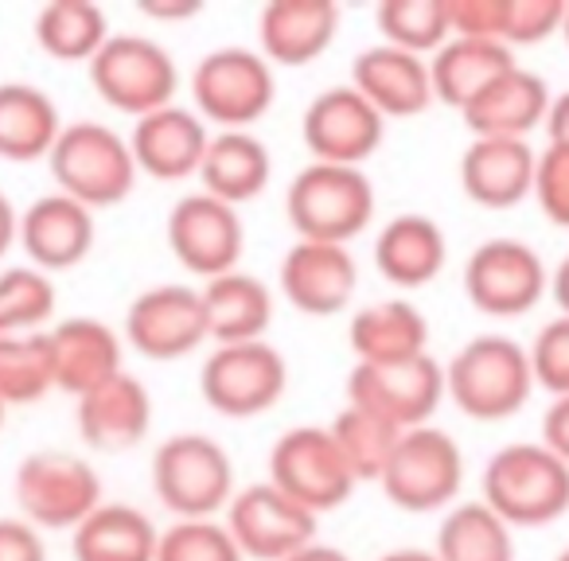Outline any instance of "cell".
<instances>
[{
	"label": "cell",
	"instance_id": "34",
	"mask_svg": "<svg viewBox=\"0 0 569 561\" xmlns=\"http://www.w3.org/2000/svg\"><path fill=\"white\" fill-rule=\"evenodd\" d=\"M437 561H515V530L480 499L452 503L437 527Z\"/></svg>",
	"mask_w": 569,
	"mask_h": 561
},
{
	"label": "cell",
	"instance_id": "9",
	"mask_svg": "<svg viewBox=\"0 0 569 561\" xmlns=\"http://www.w3.org/2000/svg\"><path fill=\"white\" fill-rule=\"evenodd\" d=\"M289 390V363L266 340L214 348L199 367V394L219 418L250 421L269 413Z\"/></svg>",
	"mask_w": 569,
	"mask_h": 561
},
{
	"label": "cell",
	"instance_id": "10",
	"mask_svg": "<svg viewBox=\"0 0 569 561\" xmlns=\"http://www.w3.org/2000/svg\"><path fill=\"white\" fill-rule=\"evenodd\" d=\"M12 491L24 522H32L36 530H74L106 503L94 468L63 449H40L20 460Z\"/></svg>",
	"mask_w": 569,
	"mask_h": 561
},
{
	"label": "cell",
	"instance_id": "22",
	"mask_svg": "<svg viewBox=\"0 0 569 561\" xmlns=\"http://www.w3.org/2000/svg\"><path fill=\"white\" fill-rule=\"evenodd\" d=\"M48 351H51V374H56V390L71 398H82L87 390L110 382L113 374H121V335L113 332L106 320L94 317H67L48 332Z\"/></svg>",
	"mask_w": 569,
	"mask_h": 561
},
{
	"label": "cell",
	"instance_id": "42",
	"mask_svg": "<svg viewBox=\"0 0 569 561\" xmlns=\"http://www.w3.org/2000/svg\"><path fill=\"white\" fill-rule=\"evenodd\" d=\"M566 20V0H507L503 17V43L507 48H535L550 36H561Z\"/></svg>",
	"mask_w": 569,
	"mask_h": 561
},
{
	"label": "cell",
	"instance_id": "6",
	"mask_svg": "<svg viewBox=\"0 0 569 561\" xmlns=\"http://www.w3.org/2000/svg\"><path fill=\"white\" fill-rule=\"evenodd\" d=\"M90 87L106 106L129 118H144L152 110H164L176 102L180 90V67L172 51L152 36H110L94 59L87 63Z\"/></svg>",
	"mask_w": 569,
	"mask_h": 561
},
{
	"label": "cell",
	"instance_id": "28",
	"mask_svg": "<svg viewBox=\"0 0 569 561\" xmlns=\"http://www.w3.org/2000/svg\"><path fill=\"white\" fill-rule=\"evenodd\" d=\"M269 176H273V157L253 129H219L211 133L203 164H199V183H203L199 191L230 207H242L269 188Z\"/></svg>",
	"mask_w": 569,
	"mask_h": 561
},
{
	"label": "cell",
	"instance_id": "19",
	"mask_svg": "<svg viewBox=\"0 0 569 561\" xmlns=\"http://www.w3.org/2000/svg\"><path fill=\"white\" fill-rule=\"evenodd\" d=\"M94 211L74 203L63 191H48L28 211H20L17 242L40 273H63L90 258L94 250Z\"/></svg>",
	"mask_w": 569,
	"mask_h": 561
},
{
	"label": "cell",
	"instance_id": "37",
	"mask_svg": "<svg viewBox=\"0 0 569 561\" xmlns=\"http://www.w3.org/2000/svg\"><path fill=\"white\" fill-rule=\"evenodd\" d=\"M56 390L48 332L0 335V405H32Z\"/></svg>",
	"mask_w": 569,
	"mask_h": 561
},
{
	"label": "cell",
	"instance_id": "24",
	"mask_svg": "<svg viewBox=\"0 0 569 561\" xmlns=\"http://www.w3.org/2000/svg\"><path fill=\"white\" fill-rule=\"evenodd\" d=\"M340 9L332 0H273L258 12V43L269 67H309L332 48Z\"/></svg>",
	"mask_w": 569,
	"mask_h": 561
},
{
	"label": "cell",
	"instance_id": "45",
	"mask_svg": "<svg viewBox=\"0 0 569 561\" xmlns=\"http://www.w3.org/2000/svg\"><path fill=\"white\" fill-rule=\"evenodd\" d=\"M0 561H48L43 534L24 519H0Z\"/></svg>",
	"mask_w": 569,
	"mask_h": 561
},
{
	"label": "cell",
	"instance_id": "43",
	"mask_svg": "<svg viewBox=\"0 0 569 561\" xmlns=\"http://www.w3.org/2000/svg\"><path fill=\"white\" fill-rule=\"evenodd\" d=\"M530 196L538 199L542 214L553 227L569 230V149L546 144L535 160V188Z\"/></svg>",
	"mask_w": 569,
	"mask_h": 561
},
{
	"label": "cell",
	"instance_id": "48",
	"mask_svg": "<svg viewBox=\"0 0 569 561\" xmlns=\"http://www.w3.org/2000/svg\"><path fill=\"white\" fill-rule=\"evenodd\" d=\"M546 144H558V149H569V90L550 98V110H546Z\"/></svg>",
	"mask_w": 569,
	"mask_h": 561
},
{
	"label": "cell",
	"instance_id": "44",
	"mask_svg": "<svg viewBox=\"0 0 569 561\" xmlns=\"http://www.w3.org/2000/svg\"><path fill=\"white\" fill-rule=\"evenodd\" d=\"M445 4H449V36L503 43L507 0H445Z\"/></svg>",
	"mask_w": 569,
	"mask_h": 561
},
{
	"label": "cell",
	"instance_id": "5",
	"mask_svg": "<svg viewBox=\"0 0 569 561\" xmlns=\"http://www.w3.org/2000/svg\"><path fill=\"white\" fill-rule=\"evenodd\" d=\"M152 491L176 519H214L234 499V460L214 437L176 433L152 452Z\"/></svg>",
	"mask_w": 569,
	"mask_h": 561
},
{
	"label": "cell",
	"instance_id": "41",
	"mask_svg": "<svg viewBox=\"0 0 569 561\" xmlns=\"http://www.w3.org/2000/svg\"><path fill=\"white\" fill-rule=\"evenodd\" d=\"M535 387H542L550 398L569 394V317H553L538 328V335L527 348Z\"/></svg>",
	"mask_w": 569,
	"mask_h": 561
},
{
	"label": "cell",
	"instance_id": "36",
	"mask_svg": "<svg viewBox=\"0 0 569 561\" xmlns=\"http://www.w3.org/2000/svg\"><path fill=\"white\" fill-rule=\"evenodd\" d=\"M336 449H340L343 464H348L351 480L356 483H379L382 472L390 464V452H395L402 429H395L390 421L375 418V413L359 410V405H343L336 413V421L328 425Z\"/></svg>",
	"mask_w": 569,
	"mask_h": 561
},
{
	"label": "cell",
	"instance_id": "33",
	"mask_svg": "<svg viewBox=\"0 0 569 561\" xmlns=\"http://www.w3.org/2000/svg\"><path fill=\"white\" fill-rule=\"evenodd\" d=\"M157 522L133 503H102L71 530L74 561H157Z\"/></svg>",
	"mask_w": 569,
	"mask_h": 561
},
{
	"label": "cell",
	"instance_id": "11",
	"mask_svg": "<svg viewBox=\"0 0 569 561\" xmlns=\"http://www.w3.org/2000/svg\"><path fill=\"white\" fill-rule=\"evenodd\" d=\"M269 483L317 519L343 507L356 491V480H351L328 425L284 429L269 449Z\"/></svg>",
	"mask_w": 569,
	"mask_h": 561
},
{
	"label": "cell",
	"instance_id": "15",
	"mask_svg": "<svg viewBox=\"0 0 569 561\" xmlns=\"http://www.w3.org/2000/svg\"><path fill=\"white\" fill-rule=\"evenodd\" d=\"M246 561H284L317 542V514L273 488L269 480L238 488L227 503V522Z\"/></svg>",
	"mask_w": 569,
	"mask_h": 561
},
{
	"label": "cell",
	"instance_id": "38",
	"mask_svg": "<svg viewBox=\"0 0 569 561\" xmlns=\"http://www.w3.org/2000/svg\"><path fill=\"white\" fill-rule=\"evenodd\" d=\"M382 43L429 59L449 40V4L445 0H382L375 9Z\"/></svg>",
	"mask_w": 569,
	"mask_h": 561
},
{
	"label": "cell",
	"instance_id": "17",
	"mask_svg": "<svg viewBox=\"0 0 569 561\" xmlns=\"http://www.w3.org/2000/svg\"><path fill=\"white\" fill-rule=\"evenodd\" d=\"M126 343L152 363H176L207 343L203 297L191 285H152L126 309Z\"/></svg>",
	"mask_w": 569,
	"mask_h": 561
},
{
	"label": "cell",
	"instance_id": "51",
	"mask_svg": "<svg viewBox=\"0 0 569 561\" xmlns=\"http://www.w3.org/2000/svg\"><path fill=\"white\" fill-rule=\"evenodd\" d=\"M284 561H351V558L340 550V545L312 542V545H305V550H297L293 558H284Z\"/></svg>",
	"mask_w": 569,
	"mask_h": 561
},
{
	"label": "cell",
	"instance_id": "55",
	"mask_svg": "<svg viewBox=\"0 0 569 561\" xmlns=\"http://www.w3.org/2000/svg\"><path fill=\"white\" fill-rule=\"evenodd\" d=\"M4 413H9V410H4V405H0V429H4Z\"/></svg>",
	"mask_w": 569,
	"mask_h": 561
},
{
	"label": "cell",
	"instance_id": "8",
	"mask_svg": "<svg viewBox=\"0 0 569 561\" xmlns=\"http://www.w3.org/2000/svg\"><path fill=\"white\" fill-rule=\"evenodd\" d=\"M379 488L387 491V499L398 511H445L465 488V452L437 425L406 429L390 452Z\"/></svg>",
	"mask_w": 569,
	"mask_h": 561
},
{
	"label": "cell",
	"instance_id": "50",
	"mask_svg": "<svg viewBox=\"0 0 569 561\" xmlns=\"http://www.w3.org/2000/svg\"><path fill=\"white\" fill-rule=\"evenodd\" d=\"M550 297H553V304H558V317H569V253L550 273Z\"/></svg>",
	"mask_w": 569,
	"mask_h": 561
},
{
	"label": "cell",
	"instance_id": "53",
	"mask_svg": "<svg viewBox=\"0 0 569 561\" xmlns=\"http://www.w3.org/2000/svg\"><path fill=\"white\" fill-rule=\"evenodd\" d=\"M561 36H566V43H569V4H566V20H561Z\"/></svg>",
	"mask_w": 569,
	"mask_h": 561
},
{
	"label": "cell",
	"instance_id": "49",
	"mask_svg": "<svg viewBox=\"0 0 569 561\" xmlns=\"http://www.w3.org/2000/svg\"><path fill=\"white\" fill-rule=\"evenodd\" d=\"M17 222H20V211L12 207L9 196H0V258L17 246Z\"/></svg>",
	"mask_w": 569,
	"mask_h": 561
},
{
	"label": "cell",
	"instance_id": "16",
	"mask_svg": "<svg viewBox=\"0 0 569 561\" xmlns=\"http://www.w3.org/2000/svg\"><path fill=\"white\" fill-rule=\"evenodd\" d=\"M301 137L317 164L363 168V160H371L387 137V118L351 82H343V87L320 90L305 106Z\"/></svg>",
	"mask_w": 569,
	"mask_h": 561
},
{
	"label": "cell",
	"instance_id": "7",
	"mask_svg": "<svg viewBox=\"0 0 569 561\" xmlns=\"http://www.w3.org/2000/svg\"><path fill=\"white\" fill-rule=\"evenodd\" d=\"M277 74L253 48H214L191 71V106L219 129H250L273 110Z\"/></svg>",
	"mask_w": 569,
	"mask_h": 561
},
{
	"label": "cell",
	"instance_id": "40",
	"mask_svg": "<svg viewBox=\"0 0 569 561\" xmlns=\"http://www.w3.org/2000/svg\"><path fill=\"white\" fill-rule=\"evenodd\" d=\"M157 561H246L219 519H176L160 530Z\"/></svg>",
	"mask_w": 569,
	"mask_h": 561
},
{
	"label": "cell",
	"instance_id": "30",
	"mask_svg": "<svg viewBox=\"0 0 569 561\" xmlns=\"http://www.w3.org/2000/svg\"><path fill=\"white\" fill-rule=\"evenodd\" d=\"M515 63V51L503 43L488 40H460L449 36L441 48L429 56V82H433V102L452 106V110H465L472 106L491 82L503 79Z\"/></svg>",
	"mask_w": 569,
	"mask_h": 561
},
{
	"label": "cell",
	"instance_id": "39",
	"mask_svg": "<svg viewBox=\"0 0 569 561\" xmlns=\"http://www.w3.org/2000/svg\"><path fill=\"white\" fill-rule=\"evenodd\" d=\"M56 285L32 266H12L0 273V335H32L56 317Z\"/></svg>",
	"mask_w": 569,
	"mask_h": 561
},
{
	"label": "cell",
	"instance_id": "1",
	"mask_svg": "<svg viewBox=\"0 0 569 561\" xmlns=\"http://www.w3.org/2000/svg\"><path fill=\"white\" fill-rule=\"evenodd\" d=\"M535 394L527 348L511 335H476L445 367V398L472 421H507Z\"/></svg>",
	"mask_w": 569,
	"mask_h": 561
},
{
	"label": "cell",
	"instance_id": "26",
	"mask_svg": "<svg viewBox=\"0 0 569 561\" xmlns=\"http://www.w3.org/2000/svg\"><path fill=\"white\" fill-rule=\"evenodd\" d=\"M550 98L553 94L542 74L527 71V67H511L472 106H465L460 118H465L472 137H515V141H527L535 129H542Z\"/></svg>",
	"mask_w": 569,
	"mask_h": 561
},
{
	"label": "cell",
	"instance_id": "35",
	"mask_svg": "<svg viewBox=\"0 0 569 561\" xmlns=\"http://www.w3.org/2000/svg\"><path fill=\"white\" fill-rule=\"evenodd\" d=\"M110 36V20L94 0H51L36 17V43L59 63H90Z\"/></svg>",
	"mask_w": 569,
	"mask_h": 561
},
{
	"label": "cell",
	"instance_id": "27",
	"mask_svg": "<svg viewBox=\"0 0 569 561\" xmlns=\"http://www.w3.org/2000/svg\"><path fill=\"white\" fill-rule=\"evenodd\" d=\"M449 261V238L429 214H395L375 238V269L398 289H426Z\"/></svg>",
	"mask_w": 569,
	"mask_h": 561
},
{
	"label": "cell",
	"instance_id": "25",
	"mask_svg": "<svg viewBox=\"0 0 569 561\" xmlns=\"http://www.w3.org/2000/svg\"><path fill=\"white\" fill-rule=\"evenodd\" d=\"M351 87L382 113V118H418L433 106V82H429V59L410 56L390 43L359 51L351 63Z\"/></svg>",
	"mask_w": 569,
	"mask_h": 561
},
{
	"label": "cell",
	"instance_id": "20",
	"mask_svg": "<svg viewBox=\"0 0 569 561\" xmlns=\"http://www.w3.org/2000/svg\"><path fill=\"white\" fill-rule=\"evenodd\" d=\"M129 152H133L137 172L152 176V180L180 183L199 176L203 152L211 144V129L188 106H164L144 118L133 121V133L126 137Z\"/></svg>",
	"mask_w": 569,
	"mask_h": 561
},
{
	"label": "cell",
	"instance_id": "21",
	"mask_svg": "<svg viewBox=\"0 0 569 561\" xmlns=\"http://www.w3.org/2000/svg\"><path fill=\"white\" fill-rule=\"evenodd\" d=\"M74 402V425L94 452H129L152 429V394L137 374H113Z\"/></svg>",
	"mask_w": 569,
	"mask_h": 561
},
{
	"label": "cell",
	"instance_id": "2",
	"mask_svg": "<svg viewBox=\"0 0 569 561\" xmlns=\"http://www.w3.org/2000/svg\"><path fill=\"white\" fill-rule=\"evenodd\" d=\"M483 507L507 527H546L569 511V464L542 441H511L483 464Z\"/></svg>",
	"mask_w": 569,
	"mask_h": 561
},
{
	"label": "cell",
	"instance_id": "54",
	"mask_svg": "<svg viewBox=\"0 0 569 561\" xmlns=\"http://www.w3.org/2000/svg\"><path fill=\"white\" fill-rule=\"evenodd\" d=\"M553 561H569V545H566V550H561V553H558V558H553Z\"/></svg>",
	"mask_w": 569,
	"mask_h": 561
},
{
	"label": "cell",
	"instance_id": "23",
	"mask_svg": "<svg viewBox=\"0 0 569 561\" xmlns=\"http://www.w3.org/2000/svg\"><path fill=\"white\" fill-rule=\"evenodd\" d=\"M535 144L515 137H472L460 157V188L476 207L507 211L535 188Z\"/></svg>",
	"mask_w": 569,
	"mask_h": 561
},
{
	"label": "cell",
	"instance_id": "3",
	"mask_svg": "<svg viewBox=\"0 0 569 561\" xmlns=\"http://www.w3.org/2000/svg\"><path fill=\"white\" fill-rule=\"evenodd\" d=\"M284 214L301 242L348 246L375 219V183L363 168L305 164L284 191Z\"/></svg>",
	"mask_w": 569,
	"mask_h": 561
},
{
	"label": "cell",
	"instance_id": "47",
	"mask_svg": "<svg viewBox=\"0 0 569 561\" xmlns=\"http://www.w3.org/2000/svg\"><path fill=\"white\" fill-rule=\"evenodd\" d=\"M137 9L149 20H160V24H180V20H191L203 12V0H141Z\"/></svg>",
	"mask_w": 569,
	"mask_h": 561
},
{
	"label": "cell",
	"instance_id": "13",
	"mask_svg": "<svg viewBox=\"0 0 569 561\" xmlns=\"http://www.w3.org/2000/svg\"><path fill=\"white\" fill-rule=\"evenodd\" d=\"M445 402V367L433 355L402 363H356L348 374V405L390 421L395 429L429 425Z\"/></svg>",
	"mask_w": 569,
	"mask_h": 561
},
{
	"label": "cell",
	"instance_id": "52",
	"mask_svg": "<svg viewBox=\"0 0 569 561\" xmlns=\"http://www.w3.org/2000/svg\"><path fill=\"white\" fill-rule=\"evenodd\" d=\"M375 561H437L433 550H418V545H402V550H390Z\"/></svg>",
	"mask_w": 569,
	"mask_h": 561
},
{
	"label": "cell",
	"instance_id": "12",
	"mask_svg": "<svg viewBox=\"0 0 569 561\" xmlns=\"http://www.w3.org/2000/svg\"><path fill=\"white\" fill-rule=\"evenodd\" d=\"M550 293V269L535 246L519 238H488L465 261V297L476 312L496 320L527 317Z\"/></svg>",
	"mask_w": 569,
	"mask_h": 561
},
{
	"label": "cell",
	"instance_id": "32",
	"mask_svg": "<svg viewBox=\"0 0 569 561\" xmlns=\"http://www.w3.org/2000/svg\"><path fill=\"white\" fill-rule=\"evenodd\" d=\"M59 133L63 118L48 90L32 82H0V160L9 164L48 160Z\"/></svg>",
	"mask_w": 569,
	"mask_h": 561
},
{
	"label": "cell",
	"instance_id": "18",
	"mask_svg": "<svg viewBox=\"0 0 569 561\" xmlns=\"http://www.w3.org/2000/svg\"><path fill=\"white\" fill-rule=\"evenodd\" d=\"M277 285H281L284 301L305 317H336L356 301L359 261L348 246L297 238L277 266Z\"/></svg>",
	"mask_w": 569,
	"mask_h": 561
},
{
	"label": "cell",
	"instance_id": "14",
	"mask_svg": "<svg viewBox=\"0 0 569 561\" xmlns=\"http://www.w3.org/2000/svg\"><path fill=\"white\" fill-rule=\"evenodd\" d=\"M168 250L176 253L183 269L199 281L238 269L246 250V227L238 219V207L207 196V191H188L168 211Z\"/></svg>",
	"mask_w": 569,
	"mask_h": 561
},
{
	"label": "cell",
	"instance_id": "46",
	"mask_svg": "<svg viewBox=\"0 0 569 561\" xmlns=\"http://www.w3.org/2000/svg\"><path fill=\"white\" fill-rule=\"evenodd\" d=\"M542 444L569 464V394L553 398L542 413Z\"/></svg>",
	"mask_w": 569,
	"mask_h": 561
},
{
	"label": "cell",
	"instance_id": "29",
	"mask_svg": "<svg viewBox=\"0 0 569 561\" xmlns=\"http://www.w3.org/2000/svg\"><path fill=\"white\" fill-rule=\"evenodd\" d=\"M199 297H203L207 340L214 348L266 340L269 324H273V293L266 281L242 273V269H230L214 281H203Z\"/></svg>",
	"mask_w": 569,
	"mask_h": 561
},
{
	"label": "cell",
	"instance_id": "4",
	"mask_svg": "<svg viewBox=\"0 0 569 561\" xmlns=\"http://www.w3.org/2000/svg\"><path fill=\"white\" fill-rule=\"evenodd\" d=\"M48 168L56 191L71 196L74 203L90 207H118L121 199L133 196L137 164L129 141L118 129L102 121H71L63 126L59 141L48 152Z\"/></svg>",
	"mask_w": 569,
	"mask_h": 561
},
{
	"label": "cell",
	"instance_id": "31",
	"mask_svg": "<svg viewBox=\"0 0 569 561\" xmlns=\"http://www.w3.org/2000/svg\"><path fill=\"white\" fill-rule=\"evenodd\" d=\"M356 363H402L429 355V320L410 301H375L348 324Z\"/></svg>",
	"mask_w": 569,
	"mask_h": 561
}]
</instances>
